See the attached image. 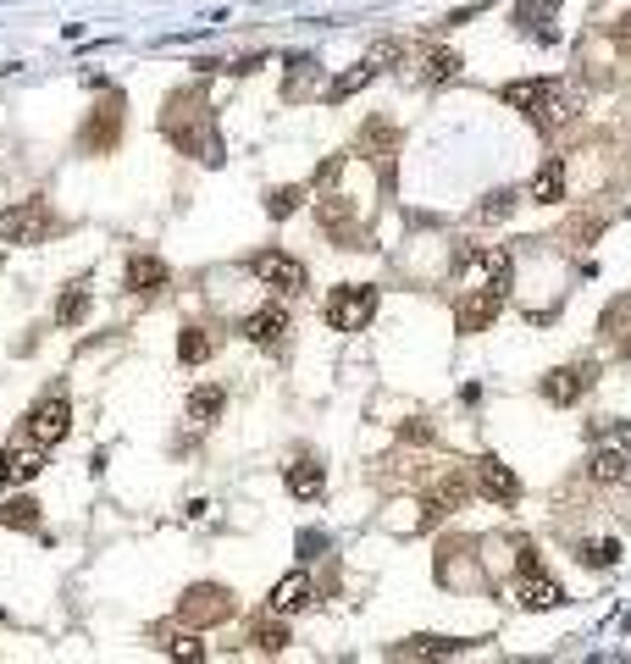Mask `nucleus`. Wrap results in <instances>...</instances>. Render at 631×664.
Wrapping results in <instances>:
<instances>
[{
  "label": "nucleus",
  "mask_w": 631,
  "mask_h": 664,
  "mask_svg": "<svg viewBox=\"0 0 631 664\" xmlns=\"http://www.w3.org/2000/svg\"><path fill=\"white\" fill-rule=\"evenodd\" d=\"M322 316H327V327H333V332H366V321L377 316V288H371V283L333 288L327 305H322Z\"/></svg>",
  "instance_id": "obj_1"
},
{
  "label": "nucleus",
  "mask_w": 631,
  "mask_h": 664,
  "mask_svg": "<svg viewBox=\"0 0 631 664\" xmlns=\"http://www.w3.org/2000/svg\"><path fill=\"white\" fill-rule=\"evenodd\" d=\"M61 227V216L50 211L45 200H23L17 211H6L0 216V244H17V249H34V244H45L50 233Z\"/></svg>",
  "instance_id": "obj_2"
},
{
  "label": "nucleus",
  "mask_w": 631,
  "mask_h": 664,
  "mask_svg": "<svg viewBox=\"0 0 631 664\" xmlns=\"http://www.w3.org/2000/svg\"><path fill=\"white\" fill-rule=\"evenodd\" d=\"M233 615V593L227 587H216V581H200V587H189V593L178 598V620L183 626H222V620Z\"/></svg>",
  "instance_id": "obj_3"
},
{
  "label": "nucleus",
  "mask_w": 631,
  "mask_h": 664,
  "mask_svg": "<svg viewBox=\"0 0 631 664\" xmlns=\"http://www.w3.org/2000/svg\"><path fill=\"white\" fill-rule=\"evenodd\" d=\"M28 438L39 443V449H50V443H61L72 432V404H67V393L61 388H50L45 399H34V410H28Z\"/></svg>",
  "instance_id": "obj_4"
},
{
  "label": "nucleus",
  "mask_w": 631,
  "mask_h": 664,
  "mask_svg": "<svg viewBox=\"0 0 631 664\" xmlns=\"http://www.w3.org/2000/svg\"><path fill=\"white\" fill-rule=\"evenodd\" d=\"M250 272L261 277V283L272 288V294H288V299L305 294V283H310V272L294 261V255H283V249H261V255L250 261Z\"/></svg>",
  "instance_id": "obj_5"
},
{
  "label": "nucleus",
  "mask_w": 631,
  "mask_h": 664,
  "mask_svg": "<svg viewBox=\"0 0 631 664\" xmlns=\"http://www.w3.org/2000/svg\"><path fill=\"white\" fill-rule=\"evenodd\" d=\"M117 139H122V95H106L95 111H89L84 133H78V150L106 155V150H117Z\"/></svg>",
  "instance_id": "obj_6"
},
{
  "label": "nucleus",
  "mask_w": 631,
  "mask_h": 664,
  "mask_svg": "<svg viewBox=\"0 0 631 664\" xmlns=\"http://www.w3.org/2000/svg\"><path fill=\"white\" fill-rule=\"evenodd\" d=\"M471 487H477L482 498H493V504H515V498H521V476H515L499 454H482V460L471 465Z\"/></svg>",
  "instance_id": "obj_7"
},
{
  "label": "nucleus",
  "mask_w": 631,
  "mask_h": 664,
  "mask_svg": "<svg viewBox=\"0 0 631 664\" xmlns=\"http://www.w3.org/2000/svg\"><path fill=\"white\" fill-rule=\"evenodd\" d=\"M510 598L521 609H532V615H543V609H560L565 604V587L554 576H543V570H515V587H510Z\"/></svg>",
  "instance_id": "obj_8"
},
{
  "label": "nucleus",
  "mask_w": 631,
  "mask_h": 664,
  "mask_svg": "<svg viewBox=\"0 0 631 664\" xmlns=\"http://www.w3.org/2000/svg\"><path fill=\"white\" fill-rule=\"evenodd\" d=\"M39 471H45V449H39L34 438L0 449V487H23V482H34Z\"/></svg>",
  "instance_id": "obj_9"
},
{
  "label": "nucleus",
  "mask_w": 631,
  "mask_h": 664,
  "mask_svg": "<svg viewBox=\"0 0 631 664\" xmlns=\"http://www.w3.org/2000/svg\"><path fill=\"white\" fill-rule=\"evenodd\" d=\"M593 382H598V366H593V360H582V366H554V371L543 377V399H548V404H576L587 388H593Z\"/></svg>",
  "instance_id": "obj_10"
},
{
  "label": "nucleus",
  "mask_w": 631,
  "mask_h": 664,
  "mask_svg": "<svg viewBox=\"0 0 631 664\" xmlns=\"http://www.w3.org/2000/svg\"><path fill=\"white\" fill-rule=\"evenodd\" d=\"M239 332L250 338V344H261V349H283V338L294 332V321H288L283 305H261V310H250V316L239 321Z\"/></svg>",
  "instance_id": "obj_11"
},
{
  "label": "nucleus",
  "mask_w": 631,
  "mask_h": 664,
  "mask_svg": "<svg viewBox=\"0 0 631 664\" xmlns=\"http://www.w3.org/2000/svg\"><path fill=\"white\" fill-rule=\"evenodd\" d=\"M122 283H128V294L155 299V294H167L172 272H167V261H161V255H128V272H122Z\"/></svg>",
  "instance_id": "obj_12"
},
{
  "label": "nucleus",
  "mask_w": 631,
  "mask_h": 664,
  "mask_svg": "<svg viewBox=\"0 0 631 664\" xmlns=\"http://www.w3.org/2000/svg\"><path fill=\"white\" fill-rule=\"evenodd\" d=\"M587 482H593V487L631 482V454L620 449V443H598V449L587 454Z\"/></svg>",
  "instance_id": "obj_13"
},
{
  "label": "nucleus",
  "mask_w": 631,
  "mask_h": 664,
  "mask_svg": "<svg viewBox=\"0 0 631 664\" xmlns=\"http://www.w3.org/2000/svg\"><path fill=\"white\" fill-rule=\"evenodd\" d=\"M310 604H316V587H310L305 570H288L272 587V598H266V609H277V615H305Z\"/></svg>",
  "instance_id": "obj_14"
},
{
  "label": "nucleus",
  "mask_w": 631,
  "mask_h": 664,
  "mask_svg": "<svg viewBox=\"0 0 631 664\" xmlns=\"http://www.w3.org/2000/svg\"><path fill=\"white\" fill-rule=\"evenodd\" d=\"M465 493H471V476H443V482L427 493V515H421V526H438L449 510H460Z\"/></svg>",
  "instance_id": "obj_15"
},
{
  "label": "nucleus",
  "mask_w": 631,
  "mask_h": 664,
  "mask_svg": "<svg viewBox=\"0 0 631 664\" xmlns=\"http://www.w3.org/2000/svg\"><path fill=\"white\" fill-rule=\"evenodd\" d=\"M504 294H493V288H477V294H465L460 310H454V321H460V332H482L493 316H499Z\"/></svg>",
  "instance_id": "obj_16"
},
{
  "label": "nucleus",
  "mask_w": 631,
  "mask_h": 664,
  "mask_svg": "<svg viewBox=\"0 0 631 664\" xmlns=\"http://www.w3.org/2000/svg\"><path fill=\"white\" fill-rule=\"evenodd\" d=\"M526 200L532 205H560L565 200V161L554 155V161H543L532 172V183H526Z\"/></svg>",
  "instance_id": "obj_17"
},
{
  "label": "nucleus",
  "mask_w": 631,
  "mask_h": 664,
  "mask_svg": "<svg viewBox=\"0 0 631 664\" xmlns=\"http://www.w3.org/2000/svg\"><path fill=\"white\" fill-rule=\"evenodd\" d=\"M316 222H322L333 238H344V244H355V238H360V227H355V205H349L344 194H327V200L316 205Z\"/></svg>",
  "instance_id": "obj_18"
},
{
  "label": "nucleus",
  "mask_w": 631,
  "mask_h": 664,
  "mask_svg": "<svg viewBox=\"0 0 631 664\" xmlns=\"http://www.w3.org/2000/svg\"><path fill=\"white\" fill-rule=\"evenodd\" d=\"M571 117H576V95H565L560 83H548V95H543V106L532 111V122H537V128H548V133H554V128H565Z\"/></svg>",
  "instance_id": "obj_19"
},
{
  "label": "nucleus",
  "mask_w": 631,
  "mask_h": 664,
  "mask_svg": "<svg viewBox=\"0 0 631 664\" xmlns=\"http://www.w3.org/2000/svg\"><path fill=\"white\" fill-rule=\"evenodd\" d=\"M89 305H95L89 283H67V288L56 294V321H61V327H84V321H89Z\"/></svg>",
  "instance_id": "obj_20"
},
{
  "label": "nucleus",
  "mask_w": 631,
  "mask_h": 664,
  "mask_svg": "<svg viewBox=\"0 0 631 664\" xmlns=\"http://www.w3.org/2000/svg\"><path fill=\"white\" fill-rule=\"evenodd\" d=\"M183 410H189L194 427H211L216 415L227 410V388H216V382H200V388L189 393V404H183Z\"/></svg>",
  "instance_id": "obj_21"
},
{
  "label": "nucleus",
  "mask_w": 631,
  "mask_h": 664,
  "mask_svg": "<svg viewBox=\"0 0 631 664\" xmlns=\"http://www.w3.org/2000/svg\"><path fill=\"white\" fill-rule=\"evenodd\" d=\"M250 648L255 653H283L288 648V615H277V609H272V615L255 620V626H250Z\"/></svg>",
  "instance_id": "obj_22"
},
{
  "label": "nucleus",
  "mask_w": 631,
  "mask_h": 664,
  "mask_svg": "<svg viewBox=\"0 0 631 664\" xmlns=\"http://www.w3.org/2000/svg\"><path fill=\"white\" fill-rule=\"evenodd\" d=\"M283 482H288V493L294 498H322V487H327V471L316 460H294L283 471Z\"/></svg>",
  "instance_id": "obj_23"
},
{
  "label": "nucleus",
  "mask_w": 631,
  "mask_h": 664,
  "mask_svg": "<svg viewBox=\"0 0 631 664\" xmlns=\"http://www.w3.org/2000/svg\"><path fill=\"white\" fill-rule=\"evenodd\" d=\"M548 95V78H526V83H504V106H515L521 117H532Z\"/></svg>",
  "instance_id": "obj_24"
},
{
  "label": "nucleus",
  "mask_w": 631,
  "mask_h": 664,
  "mask_svg": "<svg viewBox=\"0 0 631 664\" xmlns=\"http://www.w3.org/2000/svg\"><path fill=\"white\" fill-rule=\"evenodd\" d=\"M0 526H12V532H39V504L28 493L6 498V504H0Z\"/></svg>",
  "instance_id": "obj_25"
},
{
  "label": "nucleus",
  "mask_w": 631,
  "mask_h": 664,
  "mask_svg": "<svg viewBox=\"0 0 631 664\" xmlns=\"http://www.w3.org/2000/svg\"><path fill=\"white\" fill-rule=\"evenodd\" d=\"M576 559H582L587 570H615L620 565V537H587V543L576 548Z\"/></svg>",
  "instance_id": "obj_26"
},
{
  "label": "nucleus",
  "mask_w": 631,
  "mask_h": 664,
  "mask_svg": "<svg viewBox=\"0 0 631 664\" xmlns=\"http://www.w3.org/2000/svg\"><path fill=\"white\" fill-rule=\"evenodd\" d=\"M460 50H427V56H421V78L427 83H449V78H460Z\"/></svg>",
  "instance_id": "obj_27"
},
{
  "label": "nucleus",
  "mask_w": 631,
  "mask_h": 664,
  "mask_svg": "<svg viewBox=\"0 0 631 664\" xmlns=\"http://www.w3.org/2000/svg\"><path fill=\"white\" fill-rule=\"evenodd\" d=\"M377 72H382V67L366 56L355 72H344V78H333V83H327V100H349V95H360V89H366V83L377 78Z\"/></svg>",
  "instance_id": "obj_28"
},
{
  "label": "nucleus",
  "mask_w": 631,
  "mask_h": 664,
  "mask_svg": "<svg viewBox=\"0 0 631 664\" xmlns=\"http://www.w3.org/2000/svg\"><path fill=\"white\" fill-rule=\"evenodd\" d=\"M211 332H205V327H183L178 332V360H183V366H200V360H211Z\"/></svg>",
  "instance_id": "obj_29"
},
{
  "label": "nucleus",
  "mask_w": 631,
  "mask_h": 664,
  "mask_svg": "<svg viewBox=\"0 0 631 664\" xmlns=\"http://www.w3.org/2000/svg\"><path fill=\"white\" fill-rule=\"evenodd\" d=\"M161 648H167L172 659H194V664L205 659V642H200V631H161Z\"/></svg>",
  "instance_id": "obj_30"
},
{
  "label": "nucleus",
  "mask_w": 631,
  "mask_h": 664,
  "mask_svg": "<svg viewBox=\"0 0 631 664\" xmlns=\"http://www.w3.org/2000/svg\"><path fill=\"white\" fill-rule=\"evenodd\" d=\"M299 205H305V189H299V183H288V189H272V194H266V216H277V222H283V216H294Z\"/></svg>",
  "instance_id": "obj_31"
},
{
  "label": "nucleus",
  "mask_w": 631,
  "mask_h": 664,
  "mask_svg": "<svg viewBox=\"0 0 631 664\" xmlns=\"http://www.w3.org/2000/svg\"><path fill=\"white\" fill-rule=\"evenodd\" d=\"M554 6H560V0H521V6H515V23H532L537 28V34H543L548 39V17H554Z\"/></svg>",
  "instance_id": "obj_32"
},
{
  "label": "nucleus",
  "mask_w": 631,
  "mask_h": 664,
  "mask_svg": "<svg viewBox=\"0 0 631 664\" xmlns=\"http://www.w3.org/2000/svg\"><path fill=\"white\" fill-rule=\"evenodd\" d=\"M465 642H454V637H416V642H405L399 653H460Z\"/></svg>",
  "instance_id": "obj_33"
},
{
  "label": "nucleus",
  "mask_w": 631,
  "mask_h": 664,
  "mask_svg": "<svg viewBox=\"0 0 631 664\" xmlns=\"http://www.w3.org/2000/svg\"><path fill=\"white\" fill-rule=\"evenodd\" d=\"M510 211H515V194H510V189H499V194H488V205H482L477 216H482V222H504Z\"/></svg>",
  "instance_id": "obj_34"
},
{
  "label": "nucleus",
  "mask_w": 631,
  "mask_h": 664,
  "mask_svg": "<svg viewBox=\"0 0 631 664\" xmlns=\"http://www.w3.org/2000/svg\"><path fill=\"white\" fill-rule=\"evenodd\" d=\"M399 438H405V443H432L438 432H432L427 421H405V427H399Z\"/></svg>",
  "instance_id": "obj_35"
},
{
  "label": "nucleus",
  "mask_w": 631,
  "mask_h": 664,
  "mask_svg": "<svg viewBox=\"0 0 631 664\" xmlns=\"http://www.w3.org/2000/svg\"><path fill=\"white\" fill-rule=\"evenodd\" d=\"M615 39H620V45H631V12H626V17H620V23H615Z\"/></svg>",
  "instance_id": "obj_36"
}]
</instances>
